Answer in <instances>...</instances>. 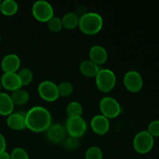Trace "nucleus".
Masks as SVG:
<instances>
[{
  "label": "nucleus",
  "mask_w": 159,
  "mask_h": 159,
  "mask_svg": "<svg viewBox=\"0 0 159 159\" xmlns=\"http://www.w3.org/2000/svg\"><path fill=\"white\" fill-rule=\"evenodd\" d=\"M51 115L49 110L40 106H36L26 113V128L36 133L47 130L51 125Z\"/></svg>",
  "instance_id": "f257e3e1"
},
{
  "label": "nucleus",
  "mask_w": 159,
  "mask_h": 159,
  "mask_svg": "<svg viewBox=\"0 0 159 159\" xmlns=\"http://www.w3.org/2000/svg\"><path fill=\"white\" fill-rule=\"evenodd\" d=\"M103 25V20L99 14L96 12H86L79 17V29L83 34L87 35H94L101 30Z\"/></svg>",
  "instance_id": "f03ea898"
},
{
  "label": "nucleus",
  "mask_w": 159,
  "mask_h": 159,
  "mask_svg": "<svg viewBox=\"0 0 159 159\" xmlns=\"http://www.w3.org/2000/svg\"><path fill=\"white\" fill-rule=\"evenodd\" d=\"M95 78L97 88L104 93L111 91L116 85V75L108 68H101Z\"/></svg>",
  "instance_id": "7ed1b4c3"
},
{
  "label": "nucleus",
  "mask_w": 159,
  "mask_h": 159,
  "mask_svg": "<svg viewBox=\"0 0 159 159\" xmlns=\"http://www.w3.org/2000/svg\"><path fill=\"white\" fill-rule=\"evenodd\" d=\"M154 138L147 131L141 130L135 135L133 141L134 150L139 154H147L154 146Z\"/></svg>",
  "instance_id": "20e7f679"
},
{
  "label": "nucleus",
  "mask_w": 159,
  "mask_h": 159,
  "mask_svg": "<svg viewBox=\"0 0 159 159\" xmlns=\"http://www.w3.org/2000/svg\"><path fill=\"white\" fill-rule=\"evenodd\" d=\"M32 13L38 21L48 22L54 16V9L48 2L39 0L33 5Z\"/></svg>",
  "instance_id": "39448f33"
},
{
  "label": "nucleus",
  "mask_w": 159,
  "mask_h": 159,
  "mask_svg": "<svg viewBox=\"0 0 159 159\" xmlns=\"http://www.w3.org/2000/svg\"><path fill=\"white\" fill-rule=\"evenodd\" d=\"M99 109L102 115L108 119H112L119 116L121 113V107L114 98L105 96L99 102Z\"/></svg>",
  "instance_id": "423d86ee"
},
{
  "label": "nucleus",
  "mask_w": 159,
  "mask_h": 159,
  "mask_svg": "<svg viewBox=\"0 0 159 159\" xmlns=\"http://www.w3.org/2000/svg\"><path fill=\"white\" fill-rule=\"evenodd\" d=\"M66 130L70 137L79 138L85 134L87 130V124L82 116L68 117L66 121Z\"/></svg>",
  "instance_id": "0eeeda50"
},
{
  "label": "nucleus",
  "mask_w": 159,
  "mask_h": 159,
  "mask_svg": "<svg viewBox=\"0 0 159 159\" xmlns=\"http://www.w3.org/2000/svg\"><path fill=\"white\" fill-rule=\"evenodd\" d=\"M38 93L40 97L48 102H54L60 96L57 85L51 81L45 80L38 85Z\"/></svg>",
  "instance_id": "6e6552de"
},
{
  "label": "nucleus",
  "mask_w": 159,
  "mask_h": 159,
  "mask_svg": "<svg viewBox=\"0 0 159 159\" xmlns=\"http://www.w3.org/2000/svg\"><path fill=\"white\" fill-rule=\"evenodd\" d=\"M124 84L128 91L138 93L143 87V78L137 71H129L124 75Z\"/></svg>",
  "instance_id": "1a4fd4ad"
},
{
  "label": "nucleus",
  "mask_w": 159,
  "mask_h": 159,
  "mask_svg": "<svg viewBox=\"0 0 159 159\" xmlns=\"http://www.w3.org/2000/svg\"><path fill=\"white\" fill-rule=\"evenodd\" d=\"M20 67V59L17 54H9L1 61V68L4 73H15Z\"/></svg>",
  "instance_id": "9d476101"
},
{
  "label": "nucleus",
  "mask_w": 159,
  "mask_h": 159,
  "mask_svg": "<svg viewBox=\"0 0 159 159\" xmlns=\"http://www.w3.org/2000/svg\"><path fill=\"white\" fill-rule=\"evenodd\" d=\"M110 121L103 115L99 114L93 116L91 120V127L93 131L99 135H103L110 130Z\"/></svg>",
  "instance_id": "9b49d317"
},
{
  "label": "nucleus",
  "mask_w": 159,
  "mask_h": 159,
  "mask_svg": "<svg viewBox=\"0 0 159 159\" xmlns=\"http://www.w3.org/2000/svg\"><path fill=\"white\" fill-rule=\"evenodd\" d=\"M1 85L9 91H16L22 87L18 74L15 73H4L1 78Z\"/></svg>",
  "instance_id": "f8f14e48"
},
{
  "label": "nucleus",
  "mask_w": 159,
  "mask_h": 159,
  "mask_svg": "<svg viewBox=\"0 0 159 159\" xmlns=\"http://www.w3.org/2000/svg\"><path fill=\"white\" fill-rule=\"evenodd\" d=\"M6 124L9 128L15 130H22L26 128V113L18 112L12 113L8 116Z\"/></svg>",
  "instance_id": "ddd939ff"
},
{
  "label": "nucleus",
  "mask_w": 159,
  "mask_h": 159,
  "mask_svg": "<svg viewBox=\"0 0 159 159\" xmlns=\"http://www.w3.org/2000/svg\"><path fill=\"white\" fill-rule=\"evenodd\" d=\"M89 60L98 65L106 63L108 58V53L107 50L101 45H94L89 50Z\"/></svg>",
  "instance_id": "4468645a"
},
{
  "label": "nucleus",
  "mask_w": 159,
  "mask_h": 159,
  "mask_svg": "<svg viewBox=\"0 0 159 159\" xmlns=\"http://www.w3.org/2000/svg\"><path fill=\"white\" fill-rule=\"evenodd\" d=\"M47 130H48L47 132L48 138L51 142L59 143L65 138V130L60 124H51Z\"/></svg>",
  "instance_id": "2eb2a0df"
},
{
  "label": "nucleus",
  "mask_w": 159,
  "mask_h": 159,
  "mask_svg": "<svg viewBox=\"0 0 159 159\" xmlns=\"http://www.w3.org/2000/svg\"><path fill=\"white\" fill-rule=\"evenodd\" d=\"M79 70L84 76L91 78L96 77L100 68L99 65L92 61L91 60H85L81 62Z\"/></svg>",
  "instance_id": "dca6fc26"
},
{
  "label": "nucleus",
  "mask_w": 159,
  "mask_h": 159,
  "mask_svg": "<svg viewBox=\"0 0 159 159\" xmlns=\"http://www.w3.org/2000/svg\"><path fill=\"white\" fill-rule=\"evenodd\" d=\"M14 103L11 96L5 93H0V115L9 116L12 113Z\"/></svg>",
  "instance_id": "f3484780"
},
{
  "label": "nucleus",
  "mask_w": 159,
  "mask_h": 159,
  "mask_svg": "<svg viewBox=\"0 0 159 159\" xmlns=\"http://www.w3.org/2000/svg\"><path fill=\"white\" fill-rule=\"evenodd\" d=\"M18 4L14 0H4L0 3V12L6 16H12L18 11Z\"/></svg>",
  "instance_id": "a211bd4d"
},
{
  "label": "nucleus",
  "mask_w": 159,
  "mask_h": 159,
  "mask_svg": "<svg viewBox=\"0 0 159 159\" xmlns=\"http://www.w3.org/2000/svg\"><path fill=\"white\" fill-rule=\"evenodd\" d=\"M63 27L71 30L79 26V16L76 12H68L61 18Z\"/></svg>",
  "instance_id": "6ab92c4d"
},
{
  "label": "nucleus",
  "mask_w": 159,
  "mask_h": 159,
  "mask_svg": "<svg viewBox=\"0 0 159 159\" xmlns=\"http://www.w3.org/2000/svg\"><path fill=\"white\" fill-rule=\"evenodd\" d=\"M10 96L14 105L19 106L26 104L30 99V96L27 92L24 89H21L12 92Z\"/></svg>",
  "instance_id": "aec40b11"
},
{
  "label": "nucleus",
  "mask_w": 159,
  "mask_h": 159,
  "mask_svg": "<svg viewBox=\"0 0 159 159\" xmlns=\"http://www.w3.org/2000/svg\"><path fill=\"white\" fill-rule=\"evenodd\" d=\"M66 113L68 117L82 116V106L77 101H71L67 106Z\"/></svg>",
  "instance_id": "412c9836"
},
{
  "label": "nucleus",
  "mask_w": 159,
  "mask_h": 159,
  "mask_svg": "<svg viewBox=\"0 0 159 159\" xmlns=\"http://www.w3.org/2000/svg\"><path fill=\"white\" fill-rule=\"evenodd\" d=\"M17 74H18L19 78H20V82H21L22 86L29 85V84L32 82L33 72L31 70L29 69V68H22L21 70L19 71V72L17 73Z\"/></svg>",
  "instance_id": "4be33fe9"
},
{
  "label": "nucleus",
  "mask_w": 159,
  "mask_h": 159,
  "mask_svg": "<svg viewBox=\"0 0 159 159\" xmlns=\"http://www.w3.org/2000/svg\"><path fill=\"white\" fill-rule=\"evenodd\" d=\"M102 152L100 148L97 146H92L85 152V159H102Z\"/></svg>",
  "instance_id": "5701e85b"
},
{
  "label": "nucleus",
  "mask_w": 159,
  "mask_h": 159,
  "mask_svg": "<svg viewBox=\"0 0 159 159\" xmlns=\"http://www.w3.org/2000/svg\"><path fill=\"white\" fill-rule=\"evenodd\" d=\"M48 26L50 30L52 32L57 33L61 31V30L63 27V24H62L61 19L59 18L57 16H53L49 21L48 22Z\"/></svg>",
  "instance_id": "b1692460"
},
{
  "label": "nucleus",
  "mask_w": 159,
  "mask_h": 159,
  "mask_svg": "<svg viewBox=\"0 0 159 159\" xmlns=\"http://www.w3.org/2000/svg\"><path fill=\"white\" fill-rule=\"evenodd\" d=\"M57 88H58L59 95L64 97L70 96L73 92L72 84L68 82H62L57 85Z\"/></svg>",
  "instance_id": "393cba45"
},
{
  "label": "nucleus",
  "mask_w": 159,
  "mask_h": 159,
  "mask_svg": "<svg viewBox=\"0 0 159 159\" xmlns=\"http://www.w3.org/2000/svg\"><path fill=\"white\" fill-rule=\"evenodd\" d=\"M10 159H30L27 152L22 148H16L10 154Z\"/></svg>",
  "instance_id": "a878e982"
},
{
  "label": "nucleus",
  "mask_w": 159,
  "mask_h": 159,
  "mask_svg": "<svg viewBox=\"0 0 159 159\" xmlns=\"http://www.w3.org/2000/svg\"><path fill=\"white\" fill-rule=\"evenodd\" d=\"M64 146L66 149L70 151L75 150L79 148V141L78 138H73V137H70V138H67L64 143Z\"/></svg>",
  "instance_id": "bb28decb"
},
{
  "label": "nucleus",
  "mask_w": 159,
  "mask_h": 159,
  "mask_svg": "<svg viewBox=\"0 0 159 159\" xmlns=\"http://www.w3.org/2000/svg\"><path fill=\"white\" fill-rule=\"evenodd\" d=\"M148 132L152 135L153 138L155 137H159V120H155L152 121L149 124L148 127Z\"/></svg>",
  "instance_id": "cd10ccee"
},
{
  "label": "nucleus",
  "mask_w": 159,
  "mask_h": 159,
  "mask_svg": "<svg viewBox=\"0 0 159 159\" xmlns=\"http://www.w3.org/2000/svg\"><path fill=\"white\" fill-rule=\"evenodd\" d=\"M6 141L5 137L0 133V153L6 152Z\"/></svg>",
  "instance_id": "c85d7f7f"
},
{
  "label": "nucleus",
  "mask_w": 159,
  "mask_h": 159,
  "mask_svg": "<svg viewBox=\"0 0 159 159\" xmlns=\"http://www.w3.org/2000/svg\"><path fill=\"white\" fill-rule=\"evenodd\" d=\"M0 159H10V155L6 152L0 153Z\"/></svg>",
  "instance_id": "c756f323"
},
{
  "label": "nucleus",
  "mask_w": 159,
  "mask_h": 159,
  "mask_svg": "<svg viewBox=\"0 0 159 159\" xmlns=\"http://www.w3.org/2000/svg\"><path fill=\"white\" fill-rule=\"evenodd\" d=\"M1 86H2V85H1V82H0V90H1ZM0 93H1V92H0Z\"/></svg>",
  "instance_id": "7c9ffc66"
},
{
  "label": "nucleus",
  "mask_w": 159,
  "mask_h": 159,
  "mask_svg": "<svg viewBox=\"0 0 159 159\" xmlns=\"http://www.w3.org/2000/svg\"><path fill=\"white\" fill-rule=\"evenodd\" d=\"M0 42H1V37H0Z\"/></svg>",
  "instance_id": "2f4dec72"
},
{
  "label": "nucleus",
  "mask_w": 159,
  "mask_h": 159,
  "mask_svg": "<svg viewBox=\"0 0 159 159\" xmlns=\"http://www.w3.org/2000/svg\"><path fill=\"white\" fill-rule=\"evenodd\" d=\"M0 3H1V1H0Z\"/></svg>",
  "instance_id": "473e14b6"
}]
</instances>
